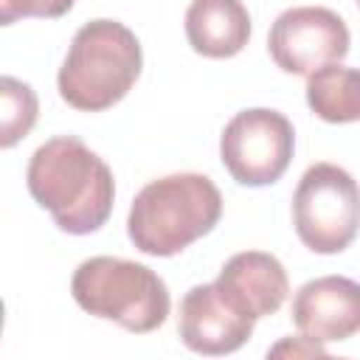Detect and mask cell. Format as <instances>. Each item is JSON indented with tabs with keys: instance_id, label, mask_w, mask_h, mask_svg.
<instances>
[{
	"instance_id": "6da1fadb",
	"label": "cell",
	"mask_w": 360,
	"mask_h": 360,
	"mask_svg": "<svg viewBox=\"0 0 360 360\" xmlns=\"http://www.w3.org/2000/svg\"><path fill=\"white\" fill-rule=\"evenodd\" d=\"M25 183L34 202L65 233H93L112 214V172L76 135H59L37 146L25 169Z\"/></svg>"
},
{
	"instance_id": "7a4b0ae2",
	"label": "cell",
	"mask_w": 360,
	"mask_h": 360,
	"mask_svg": "<svg viewBox=\"0 0 360 360\" xmlns=\"http://www.w3.org/2000/svg\"><path fill=\"white\" fill-rule=\"evenodd\" d=\"M222 217V194L200 172H177L149 180L127 217L129 242L146 256H174L211 233Z\"/></svg>"
},
{
	"instance_id": "3957f363",
	"label": "cell",
	"mask_w": 360,
	"mask_h": 360,
	"mask_svg": "<svg viewBox=\"0 0 360 360\" xmlns=\"http://www.w3.org/2000/svg\"><path fill=\"white\" fill-rule=\"evenodd\" d=\"M141 68V42L124 22L90 20L70 39L56 76L59 96L82 112L107 110L132 90Z\"/></svg>"
},
{
	"instance_id": "277c9868",
	"label": "cell",
	"mask_w": 360,
	"mask_h": 360,
	"mask_svg": "<svg viewBox=\"0 0 360 360\" xmlns=\"http://www.w3.org/2000/svg\"><path fill=\"white\" fill-rule=\"evenodd\" d=\"M70 292L84 312L135 335L163 326L172 307L169 287L152 267L118 256L84 259L70 278Z\"/></svg>"
},
{
	"instance_id": "5b68a950",
	"label": "cell",
	"mask_w": 360,
	"mask_h": 360,
	"mask_svg": "<svg viewBox=\"0 0 360 360\" xmlns=\"http://www.w3.org/2000/svg\"><path fill=\"white\" fill-rule=\"evenodd\" d=\"M298 239L321 256L346 250L360 231V186L335 163H312L292 194Z\"/></svg>"
},
{
	"instance_id": "8992f818",
	"label": "cell",
	"mask_w": 360,
	"mask_h": 360,
	"mask_svg": "<svg viewBox=\"0 0 360 360\" xmlns=\"http://www.w3.org/2000/svg\"><path fill=\"white\" fill-rule=\"evenodd\" d=\"M295 149V132L284 112L270 107H250L236 112L219 138V160L239 186L276 183Z\"/></svg>"
},
{
	"instance_id": "52a82bcc",
	"label": "cell",
	"mask_w": 360,
	"mask_h": 360,
	"mask_svg": "<svg viewBox=\"0 0 360 360\" xmlns=\"http://www.w3.org/2000/svg\"><path fill=\"white\" fill-rule=\"evenodd\" d=\"M352 37L343 17L323 6H295L276 17L267 51L284 73L309 76L349 53Z\"/></svg>"
},
{
	"instance_id": "ba28073f",
	"label": "cell",
	"mask_w": 360,
	"mask_h": 360,
	"mask_svg": "<svg viewBox=\"0 0 360 360\" xmlns=\"http://www.w3.org/2000/svg\"><path fill=\"white\" fill-rule=\"evenodd\" d=\"M256 318L248 315L217 281L191 287L180 301L177 332L197 354H231L248 343Z\"/></svg>"
},
{
	"instance_id": "9c48e42d",
	"label": "cell",
	"mask_w": 360,
	"mask_h": 360,
	"mask_svg": "<svg viewBox=\"0 0 360 360\" xmlns=\"http://www.w3.org/2000/svg\"><path fill=\"white\" fill-rule=\"evenodd\" d=\"M292 323L318 343L349 340L360 332V281L346 276H321L292 295Z\"/></svg>"
},
{
	"instance_id": "30bf717a",
	"label": "cell",
	"mask_w": 360,
	"mask_h": 360,
	"mask_svg": "<svg viewBox=\"0 0 360 360\" xmlns=\"http://www.w3.org/2000/svg\"><path fill=\"white\" fill-rule=\"evenodd\" d=\"M217 284L256 321L278 312L290 292V278H287L284 264L273 253H264V250L233 253L222 264Z\"/></svg>"
},
{
	"instance_id": "8fae6325",
	"label": "cell",
	"mask_w": 360,
	"mask_h": 360,
	"mask_svg": "<svg viewBox=\"0 0 360 360\" xmlns=\"http://www.w3.org/2000/svg\"><path fill=\"white\" fill-rule=\"evenodd\" d=\"M186 37L200 56L231 59L250 39V14L242 0H191Z\"/></svg>"
},
{
	"instance_id": "7c38bea8",
	"label": "cell",
	"mask_w": 360,
	"mask_h": 360,
	"mask_svg": "<svg viewBox=\"0 0 360 360\" xmlns=\"http://www.w3.org/2000/svg\"><path fill=\"white\" fill-rule=\"evenodd\" d=\"M307 104L329 124L360 121V70L340 62L318 68L307 76Z\"/></svg>"
},
{
	"instance_id": "4fadbf2b",
	"label": "cell",
	"mask_w": 360,
	"mask_h": 360,
	"mask_svg": "<svg viewBox=\"0 0 360 360\" xmlns=\"http://www.w3.org/2000/svg\"><path fill=\"white\" fill-rule=\"evenodd\" d=\"M39 115V101L31 84L3 76L0 79V146L11 149L17 141H22Z\"/></svg>"
},
{
	"instance_id": "5bb4252c",
	"label": "cell",
	"mask_w": 360,
	"mask_h": 360,
	"mask_svg": "<svg viewBox=\"0 0 360 360\" xmlns=\"http://www.w3.org/2000/svg\"><path fill=\"white\" fill-rule=\"evenodd\" d=\"M76 0H0V22L11 25L22 17H62Z\"/></svg>"
},
{
	"instance_id": "9a60e30c",
	"label": "cell",
	"mask_w": 360,
	"mask_h": 360,
	"mask_svg": "<svg viewBox=\"0 0 360 360\" xmlns=\"http://www.w3.org/2000/svg\"><path fill=\"white\" fill-rule=\"evenodd\" d=\"M267 354L270 357H284V354H292V357H326V349H323V343L309 340V338L301 335V338H284Z\"/></svg>"
},
{
	"instance_id": "2e32d148",
	"label": "cell",
	"mask_w": 360,
	"mask_h": 360,
	"mask_svg": "<svg viewBox=\"0 0 360 360\" xmlns=\"http://www.w3.org/2000/svg\"><path fill=\"white\" fill-rule=\"evenodd\" d=\"M357 6H360V0H357Z\"/></svg>"
}]
</instances>
